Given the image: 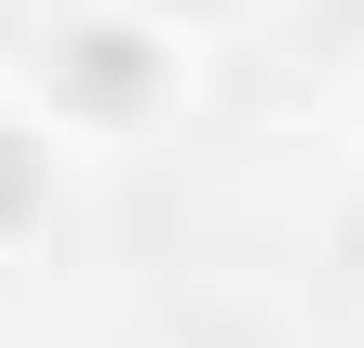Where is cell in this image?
Returning <instances> with one entry per match:
<instances>
[{
    "label": "cell",
    "mask_w": 364,
    "mask_h": 348,
    "mask_svg": "<svg viewBox=\"0 0 364 348\" xmlns=\"http://www.w3.org/2000/svg\"><path fill=\"white\" fill-rule=\"evenodd\" d=\"M116 17H149L166 50H199V33H232V17H265V0H116Z\"/></svg>",
    "instance_id": "obj_3"
},
{
    "label": "cell",
    "mask_w": 364,
    "mask_h": 348,
    "mask_svg": "<svg viewBox=\"0 0 364 348\" xmlns=\"http://www.w3.org/2000/svg\"><path fill=\"white\" fill-rule=\"evenodd\" d=\"M50 232H67V133L0 83V265H33Z\"/></svg>",
    "instance_id": "obj_2"
},
{
    "label": "cell",
    "mask_w": 364,
    "mask_h": 348,
    "mask_svg": "<svg viewBox=\"0 0 364 348\" xmlns=\"http://www.w3.org/2000/svg\"><path fill=\"white\" fill-rule=\"evenodd\" d=\"M348 166H364V83H348Z\"/></svg>",
    "instance_id": "obj_4"
},
{
    "label": "cell",
    "mask_w": 364,
    "mask_h": 348,
    "mask_svg": "<svg viewBox=\"0 0 364 348\" xmlns=\"http://www.w3.org/2000/svg\"><path fill=\"white\" fill-rule=\"evenodd\" d=\"M17 100H33L67 149H133V133L182 116V50H166L149 17H116V0H83V17H50V50H33Z\"/></svg>",
    "instance_id": "obj_1"
}]
</instances>
